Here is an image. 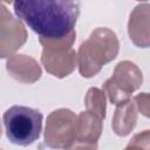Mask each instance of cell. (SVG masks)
Here are the masks:
<instances>
[{
  "label": "cell",
  "mask_w": 150,
  "mask_h": 150,
  "mask_svg": "<svg viewBox=\"0 0 150 150\" xmlns=\"http://www.w3.org/2000/svg\"><path fill=\"white\" fill-rule=\"evenodd\" d=\"M13 6L16 16L46 39L69 35L80 15L79 0H14Z\"/></svg>",
  "instance_id": "1"
},
{
  "label": "cell",
  "mask_w": 150,
  "mask_h": 150,
  "mask_svg": "<svg viewBox=\"0 0 150 150\" xmlns=\"http://www.w3.org/2000/svg\"><path fill=\"white\" fill-rule=\"evenodd\" d=\"M120 50L116 34L108 28H96L83 41L77 52L79 71L83 77L95 76L102 67L112 61Z\"/></svg>",
  "instance_id": "2"
},
{
  "label": "cell",
  "mask_w": 150,
  "mask_h": 150,
  "mask_svg": "<svg viewBox=\"0 0 150 150\" xmlns=\"http://www.w3.org/2000/svg\"><path fill=\"white\" fill-rule=\"evenodd\" d=\"M7 138L18 145H29L39 139L42 129V114L25 105H13L2 116Z\"/></svg>",
  "instance_id": "3"
},
{
  "label": "cell",
  "mask_w": 150,
  "mask_h": 150,
  "mask_svg": "<svg viewBox=\"0 0 150 150\" xmlns=\"http://www.w3.org/2000/svg\"><path fill=\"white\" fill-rule=\"evenodd\" d=\"M143 82V75L139 68L130 61H121L116 64L112 76L103 84V90L109 101L115 104H122L130 100L131 94L137 90Z\"/></svg>",
  "instance_id": "4"
},
{
  "label": "cell",
  "mask_w": 150,
  "mask_h": 150,
  "mask_svg": "<svg viewBox=\"0 0 150 150\" xmlns=\"http://www.w3.org/2000/svg\"><path fill=\"white\" fill-rule=\"evenodd\" d=\"M76 115L69 109H57L47 117L45 142L50 148L73 149Z\"/></svg>",
  "instance_id": "5"
},
{
  "label": "cell",
  "mask_w": 150,
  "mask_h": 150,
  "mask_svg": "<svg viewBox=\"0 0 150 150\" xmlns=\"http://www.w3.org/2000/svg\"><path fill=\"white\" fill-rule=\"evenodd\" d=\"M0 55L2 59L11 56L27 40V32L20 20L13 18L5 6H1L0 26Z\"/></svg>",
  "instance_id": "6"
},
{
  "label": "cell",
  "mask_w": 150,
  "mask_h": 150,
  "mask_svg": "<svg viewBox=\"0 0 150 150\" xmlns=\"http://www.w3.org/2000/svg\"><path fill=\"white\" fill-rule=\"evenodd\" d=\"M102 132V118L90 111H82L76 117L74 148L96 149Z\"/></svg>",
  "instance_id": "7"
},
{
  "label": "cell",
  "mask_w": 150,
  "mask_h": 150,
  "mask_svg": "<svg viewBox=\"0 0 150 150\" xmlns=\"http://www.w3.org/2000/svg\"><path fill=\"white\" fill-rule=\"evenodd\" d=\"M41 62L49 74L61 79L69 75L75 69L77 54L73 48L66 50H50L43 48Z\"/></svg>",
  "instance_id": "8"
},
{
  "label": "cell",
  "mask_w": 150,
  "mask_h": 150,
  "mask_svg": "<svg viewBox=\"0 0 150 150\" xmlns=\"http://www.w3.org/2000/svg\"><path fill=\"white\" fill-rule=\"evenodd\" d=\"M128 33L137 47H150V4H141L134 8L128 22Z\"/></svg>",
  "instance_id": "9"
},
{
  "label": "cell",
  "mask_w": 150,
  "mask_h": 150,
  "mask_svg": "<svg viewBox=\"0 0 150 150\" xmlns=\"http://www.w3.org/2000/svg\"><path fill=\"white\" fill-rule=\"evenodd\" d=\"M8 74L19 82L34 83L41 76V68L38 62L25 54L11 55L6 63Z\"/></svg>",
  "instance_id": "10"
},
{
  "label": "cell",
  "mask_w": 150,
  "mask_h": 150,
  "mask_svg": "<svg viewBox=\"0 0 150 150\" xmlns=\"http://www.w3.org/2000/svg\"><path fill=\"white\" fill-rule=\"evenodd\" d=\"M137 122V109L130 100L118 104L112 117V130L118 136H127L135 128Z\"/></svg>",
  "instance_id": "11"
},
{
  "label": "cell",
  "mask_w": 150,
  "mask_h": 150,
  "mask_svg": "<svg viewBox=\"0 0 150 150\" xmlns=\"http://www.w3.org/2000/svg\"><path fill=\"white\" fill-rule=\"evenodd\" d=\"M87 110L97 115L102 120L105 118V93L98 88H90L84 97Z\"/></svg>",
  "instance_id": "12"
},
{
  "label": "cell",
  "mask_w": 150,
  "mask_h": 150,
  "mask_svg": "<svg viewBox=\"0 0 150 150\" xmlns=\"http://www.w3.org/2000/svg\"><path fill=\"white\" fill-rule=\"evenodd\" d=\"M75 36H76V33L74 30L69 35H67L64 38H60V39L40 38L39 41L42 45V47L46 48V49H50V50H66V49L71 48L73 42L75 40Z\"/></svg>",
  "instance_id": "13"
},
{
  "label": "cell",
  "mask_w": 150,
  "mask_h": 150,
  "mask_svg": "<svg viewBox=\"0 0 150 150\" xmlns=\"http://www.w3.org/2000/svg\"><path fill=\"white\" fill-rule=\"evenodd\" d=\"M150 149V130H144L143 132L136 134L125 149Z\"/></svg>",
  "instance_id": "14"
},
{
  "label": "cell",
  "mask_w": 150,
  "mask_h": 150,
  "mask_svg": "<svg viewBox=\"0 0 150 150\" xmlns=\"http://www.w3.org/2000/svg\"><path fill=\"white\" fill-rule=\"evenodd\" d=\"M134 102L141 114L150 118V94L141 93L134 97Z\"/></svg>",
  "instance_id": "15"
},
{
  "label": "cell",
  "mask_w": 150,
  "mask_h": 150,
  "mask_svg": "<svg viewBox=\"0 0 150 150\" xmlns=\"http://www.w3.org/2000/svg\"><path fill=\"white\" fill-rule=\"evenodd\" d=\"M4 2H7V4H11V2H13L14 0H2Z\"/></svg>",
  "instance_id": "16"
},
{
  "label": "cell",
  "mask_w": 150,
  "mask_h": 150,
  "mask_svg": "<svg viewBox=\"0 0 150 150\" xmlns=\"http://www.w3.org/2000/svg\"><path fill=\"white\" fill-rule=\"evenodd\" d=\"M138 1H144V0H138Z\"/></svg>",
  "instance_id": "17"
}]
</instances>
